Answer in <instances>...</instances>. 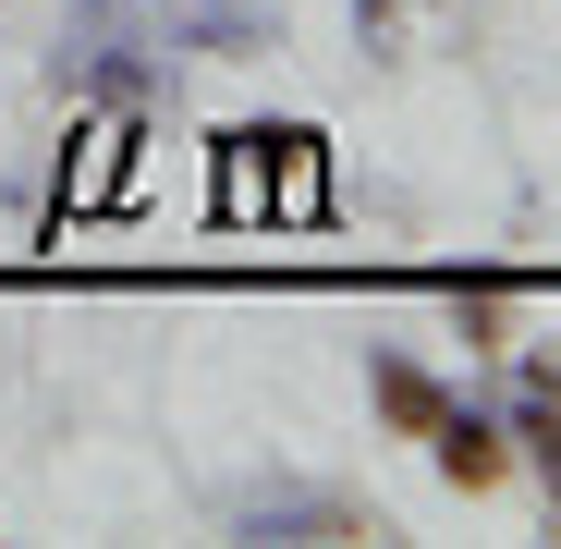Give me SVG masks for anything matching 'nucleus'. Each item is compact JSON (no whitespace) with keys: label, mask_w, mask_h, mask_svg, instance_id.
Listing matches in <instances>:
<instances>
[{"label":"nucleus","mask_w":561,"mask_h":549,"mask_svg":"<svg viewBox=\"0 0 561 549\" xmlns=\"http://www.w3.org/2000/svg\"><path fill=\"white\" fill-rule=\"evenodd\" d=\"M427 451H439V477H451L463 501H477V489H501V477H513V439H501L489 415H463V403H451V415L427 427Z\"/></svg>","instance_id":"nucleus-4"},{"label":"nucleus","mask_w":561,"mask_h":549,"mask_svg":"<svg viewBox=\"0 0 561 549\" xmlns=\"http://www.w3.org/2000/svg\"><path fill=\"white\" fill-rule=\"evenodd\" d=\"M183 49H208V61H244V49H280V25L256 13V0H171L159 13Z\"/></svg>","instance_id":"nucleus-3"},{"label":"nucleus","mask_w":561,"mask_h":549,"mask_svg":"<svg viewBox=\"0 0 561 549\" xmlns=\"http://www.w3.org/2000/svg\"><path fill=\"white\" fill-rule=\"evenodd\" d=\"M354 25H366V49H379V37L403 25V0H354Z\"/></svg>","instance_id":"nucleus-9"},{"label":"nucleus","mask_w":561,"mask_h":549,"mask_svg":"<svg viewBox=\"0 0 561 549\" xmlns=\"http://www.w3.org/2000/svg\"><path fill=\"white\" fill-rule=\"evenodd\" d=\"M379 415H391L403 439H427V427L451 415V391L427 379V366H403V354H379Z\"/></svg>","instance_id":"nucleus-5"},{"label":"nucleus","mask_w":561,"mask_h":549,"mask_svg":"<svg viewBox=\"0 0 561 549\" xmlns=\"http://www.w3.org/2000/svg\"><path fill=\"white\" fill-rule=\"evenodd\" d=\"M220 208L232 220H318L330 208V147L306 123H244L220 135Z\"/></svg>","instance_id":"nucleus-1"},{"label":"nucleus","mask_w":561,"mask_h":549,"mask_svg":"<svg viewBox=\"0 0 561 549\" xmlns=\"http://www.w3.org/2000/svg\"><path fill=\"white\" fill-rule=\"evenodd\" d=\"M525 391H549V403H561V342H549V354H525Z\"/></svg>","instance_id":"nucleus-10"},{"label":"nucleus","mask_w":561,"mask_h":549,"mask_svg":"<svg viewBox=\"0 0 561 549\" xmlns=\"http://www.w3.org/2000/svg\"><path fill=\"white\" fill-rule=\"evenodd\" d=\"M147 13H123V0H85L73 37H61V85H99V99H147Z\"/></svg>","instance_id":"nucleus-2"},{"label":"nucleus","mask_w":561,"mask_h":549,"mask_svg":"<svg viewBox=\"0 0 561 549\" xmlns=\"http://www.w3.org/2000/svg\"><path fill=\"white\" fill-rule=\"evenodd\" d=\"M256 537H379V513H342V501H256Z\"/></svg>","instance_id":"nucleus-6"},{"label":"nucleus","mask_w":561,"mask_h":549,"mask_svg":"<svg viewBox=\"0 0 561 549\" xmlns=\"http://www.w3.org/2000/svg\"><path fill=\"white\" fill-rule=\"evenodd\" d=\"M513 439H525V465H537L549 501H561V403H549V391H525V427H513Z\"/></svg>","instance_id":"nucleus-7"},{"label":"nucleus","mask_w":561,"mask_h":549,"mask_svg":"<svg viewBox=\"0 0 561 549\" xmlns=\"http://www.w3.org/2000/svg\"><path fill=\"white\" fill-rule=\"evenodd\" d=\"M451 318H463V342H501V282H463Z\"/></svg>","instance_id":"nucleus-8"}]
</instances>
